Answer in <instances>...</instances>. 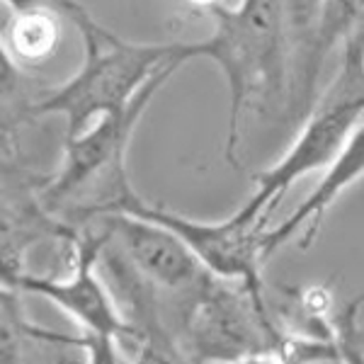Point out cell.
Wrapping results in <instances>:
<instances>
[{
	"instance_id": "cell-13",
	"label": "cell",
	"mask_w": 364,
	"mask_h": 364,
	"mask_svg": "<svg viewBox=\"0 0 364 364\" xmlns=\"http://www.w3.org/2000/svg\"><path fill=\"white\" fill-rule=\"evenodd\" d=\"M17 90H20V73H17V61L10 54L5 37H0V107L10 102Z\"/></svg>"
},
{
	"instance_id": "cell-5",
	"label": "cell",
	"mask_w": 364,
	"mask_h": 364,
	"mask_svg": "<svg viewBox=\"0 0 364 364\" xmlns=\"http://www.w3.org/2000/svg\"><path fill=\"white\" fill-rule=\"evenodd\" d=\"M109 243V228L105 226L97 231H80L70 238L73 250V269L68 277H42V274L25 272L17 279L15 287L29 294L44 296L54 301L63 314L83 328L95 345L92 362H117V345L127 348H141L146 343L144 336L122 316L112 291H107L105 282L97 277V262L105 245Z\"/></svg>"
},
{
	"instance_id": "cell-15",
	"label": "cell",
	"mask_w": 364,
	"mask_h": 364,
	"mask_svg": "<svg viewBox=\"0 0 364 364\" xmlns=\"http://www.w3.org/2000/svg\"><path fill=\"white\" fill-rule=\"evenodd\" d=\"M185 3H190L192 8H197V10H204V13H211L216 5H224L221 0H185Z\"/></svg>"
},
{
	"instance_id": "cell-10",
	"label": "cell",
	"mask_w": 364,
	"mask_h": 364,
	"mask_svg": "<svg viewBox=\"0 0 364 364\" xmlns=\"http://www.w3.org/2000/svg\"><path fill=\"white\" fill-rule=\"evenodd\" d=\"M314 17L316 25L311 29L306 51H301L296 70L291 75V102L296 112L304 109V105H309L321 73V63L333 44L364 27V0H321Z\"/></svg>"
},
{
	"instance_id": "cell-12",
	"label": "cell",
	"mask_w": 364,
	"mask_h": 364,
	"mask_svg": "<svg viewBox=\"0 0 364 364\" xmlns=\"http://www.w3.org/2000/svg\"><path fill=\"white\" fill-rule=\"evenodd\" d=\"M20 287L0 277V362H20L27 343L73 345L75 338L46 331L27 321L20 299Z\"/></svg>"
},
{
	"instance_id": "cell-7",
	"label": "cell",
	"mask_w": 364,
	"mask_h": 364,
	"mask_svg": "<svg viewBox=\"0 0 364 364\" xmlns=\"http://www.w3.org/2000/svg\"><path fill=\"white\" fill-rule=\"evenodd\" d=\"M97 216H102L122 255L151 287L175 296H192L209 277L199 257L170 228L122 211Z\"/></svg>"
},
{
	"instance_id": "cell-11",
	"label": "cell",
	"mask_w": 364,
	"mask_h": 364,
	"mask_svg": "<svg viewBox=\"0 0 364 364\" xmlns=\"http://www.w3.org/2000/svg\"><path fill=\"white\" fill-rule=\"evenodd\" d=\"M58 17H61V13L56 8H49V5L13 13L3 37L15 61L42 63L54 56L58 39H61Z\"/></svg>"
},
{
	"instance_id": "cell-6",
	"label": "cell",
	"mask_w": 364,
	"mask_h": 364,
	"mask_svg": "<svg viewBox=\"0 0 364 364\" xmlns=\"http://www.w3.org/2000/svg\"><path fill=\"white\" fill-rule=\"evenodd\" d=\"M178 68L180 63L163 66L136 92L129 107L102 114L83 132L66 136V149H63V161L58 166V173L46 185H42V199L46 207L54 209L66 204L70 197L80 195L100 175H107V180L112 182V190L122 178H127L124 154L134 127L139 124L156 92Z\"/></svg>"
},
{
	"instance_id": "cell-14",
	"label": "cell",
	"mask_w": 364,
	"mask_h": 364,
	"mask_svg": "<svg viewBox=\"0 0 364 364\" xmlns=\"http://www.w3.org/2000/svg\"><path fill=\"white\" fill-rule=\"evenodd\" d=\"M321 0H289V13L294 15V20H311L318 10Z\"/></svg>"
},
{
	"instance_id": "cell-3",
	"label": "cell",
	"mask_w": 364,
	"mask_h": 364,
	"mask_svg": "<svg viewBox=\"0 0 364 364\" xmlns=\"http://www.w3.org/2000/svg\"><path fill=\"white\" fill-rule=\"evenodd\" d=\"M364 114V27L355 29L345 39L343 63L338 75L328 85L321 102L311 109L306 127L294 146L274 168L255 175L257 190L243 204L236 216L243 224L262 231V224L282 202L284 192L318 168H331L343 146L352 136L357 119Z\"/></svg>"
},
{
	"instance_id": "cell-9",
	"label": "cell",
	"mask_w": 364,
	"mask_h": 364,
	"mask_svg": "<svg viewBox=\"0 0 364 364\" xmlns=\"http://www.w3.org/2000/svg\"><path fill=\"white\" fill-rule=\"evenodd\" d=\"M364 175V127H357L348 139V144L343 146L340 156L331 170L326 173V178L321 180V185L314 190V195L304 199L299 207L291 211L289 219H284L279 226H274L272 231L260 236V252L262 260H267L269 255H274L282 245L287 243L291 236H296L301 231V248H309L314 243V238L318 236L321 221L326 216L328 207L343 195L345 190L357 182Z\"/></svg>"
},
{
	"instance_id": "cell-1",
	"label": "cell",
	"mask_w": 364,
	"mask_h": 364,
	"mask_svg": "<svg viewBox=\"0 0 364 364\" xmlns=\"http://www.w3.org/2000/svg\"><path fill=\"white\" fill-rule=\"evenodd\" d=\"M214 34L185 44V58H209L228 85L226 161L236 166L240 117L255 100H277L287 83V15L289 0H240L236 8L216 5Z\"/></svg>"
},
{
	"instance_id": "cell-8",
	"label": "cell",
	"mask_w": 364,
	"mask_h": 364,
	"mask_svg": "<svg viewBox=\"0 0 364 364\" xmlns=\"http://www.w3.org/2000/svg\"><path fill=\"white\" fill-rule=\"evenodd\" d=\"M73 228L51 216L42 199V187L34 190L27 180L8 168H0V277L10 284L27 272V255L44 238H73Z\"/></svg>"
},
{
	"instance_id": "cell-4",
	"label": "cell",
	"mask_w": 364,
	"mask_h": 364,
	"mask_svg": "<svg viewBox=\"0 0 364 364\" xmlns=\"http://www.w3.org/2000/svg\"><path fill=\"white\" fill-rule=\"evenodd\" d=\"M109 211H122V214H134L141 219L156 221V224L170 228L175 236L182 238L207 272H214L226 279H238L243 284L245 294L250 296L260 321L265 323L267 331H272L267 318L265 304H262V279H260V236L262 231L255 226H248L238 219L236 214L231 219H224L219 224H204V221L185 219L170 209L156 207V204L144 202L136 192L132 190L129 180L124 178L114 187L109 197L83 207L85 216L109 214ZM274 333V331H272Z\"/></svg>"
},
{
	"instance_id": "cell-2",
	"label": "cell",
	"mask_w": 364,
	"mask_h": 364,
	"mask_svg": "<svg viewBox=\"0 0 364 364\" xmlns=\"http://www.w3.org/2000/svg\"><path fill=\"white\" fill-rule=\"evenodd\" d=\"M85 56L78 73L32 107L34 114H61L68 134L83 132L107 112L129 107L136 92L168 63H185V44H136L117 37L92 17L80 25Z\"/></svg>"
}]
</instances>
